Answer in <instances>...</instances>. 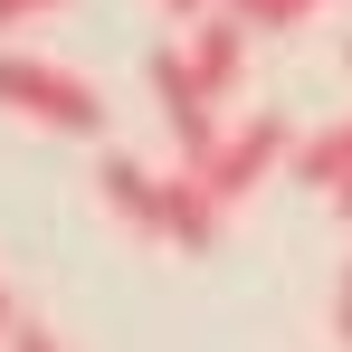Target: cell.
Returning a JSON list of instances; mask_svg holds the SVG:
<instances>
[{
  "mask_svg": "<svg viewBox=\"0 0 352 352\" xmlns=\"http://www.w3.org/2000/svg\"><path fill=\"white\" fill-rule=\"evenodd\" d=\"M0 105L38 133H105V96L58 58H29V48H0Z\"/></svg>",
  "mask_w": 352,
  "mask_h": 352,
  "instance_id": "obj_1",
  "label": "cell"
},
{
  "mask_svg": "<svg viewBox=\"0 0 352 352\" xmlns=\"http://www.w3.org/2000/svg\"><path fill=\"white\" fill-rule=\"evenodd\" d=\"M295 143H305V133H286V115H238L229 143L200 162V181L238 210V200H257V190H267V172H286V162H295Z\"/></svg>",
  "mask_w": 352,
  "mask_h": 352,
  "instance_id": "obj_2",
  "label": "cell"
},
{
  "mask_svg": "<svg viewBox=\"0 0 352 352\" xmlns=\"http://www.w3.org/2000/svg\"><path fill=\"white\" fill-rule=\"evenodd\" d=\"M153 96H162V124H172V153L200 172V162L229 143V124H219V105L200 96V76H190V58H181V38H172V48H153Z\"/></svg>",
  "mask_w": 352,
  "mask_h": 352,
  "instance_id": "obj_3",
  "label": "cell"
},
{
  "mask_svg": "<svg viewBox=\"0 0 352 352\" xmlns=\"http://www.w3.org/2000/svg\"><path fill=\"white\" fill-rule=\"evenodd\" d=\"M248 38H257V29H248L238 10H210V19L181 29V58H190V76H200L210 105H229V96H238V76H248Z\"/></svg>",
  "mask_w": 352,
  "mask_h": 352,
  "instance_id": "obj_4",
  "label": "cell"
},
{
  "mask_svg": "<svg viewBox=\"0 0 352 352\" xmlns=\"http://www.w3.org/2000/svg\"><path fill=\"white\" fill-rule=\"evenodd\" d=\"M219 229H229V200L190 172V162H181V172H162V238H172L181 257H210V248H219Z\"/></svg>",
  "mask_w": 352,
  "mask_h": 352,
  "instance_id": "obj_5",
  "label": "cell"
},
{
  "mask_svg": "<svg viewBox=\"0 0 352 352\" xmlns=\"http://www.w3.org/2000/svg\"><path fill=\"white\" fill-rule=\"evenodd\" d=\"M105 210H115L124 229H143V238H162V172H143V162H133V153H115V162H105Z\"/></svg>",
  "mask_w": 352,
  "mask_h": 352,
  "instance_id": "obj_6",
  "label": "cell"
},
{
  "mask_svg": "<svg viewBox=\"0 0 352 352\" xmlns=\"http://www.w3.org/2000/svg\"><path fill=\"white\" fill-rule=\"evenodd\" d=\"M286 172L305 181V190H324V200H333V190L352 181V115H343V124H324V133H305Z\"/></svg>",
  "mask_w": 352,
  "mask_h": 352,
  "instance_id": "obj_7",
  "label": "cell"
},
{
  "mask_svg": "<svg viewBox=\"0 0 352 352\" xmlns=\"http://www.w3.org/2000/svg\"><path fill=\"white\" fill-rule=\"evenodd\" d=\"M219 10H238L248 29H267V38H276V29H305V19H314L324 0H219Z\"/></svg>",
  "mask_w": 352,
  "mask_h": 352,
  "instance_id": "obj_8",
  "label": "cell"
},
{
  "mask_svg": "<svg viewBox=\"0 0 352 352\" xmlns=\"http://www.w3.org/2000/svg\"><path fill=\"white\" fill-rule=\"evenodd\" d=\"M48 10H67V0H0V29H29V19H48Z\"/></svg>",
  "mask_w": 352,
  "mask_h": 352,
  "instance_id": "obj_9",
  "label": "cell"
},
{
  "mask_svg": "<svg viewBox=\"0 0 352 352\" xmlns=\"http://www.w3.org/2000/svg\"><path fill=\"white\" fill-rule=\"evenodd\" d=\"M210 10H219V0H162V19H181V29H190V19H210Z\"/></svg>",
  "mask_w": 352,
  "mask_h": 352,
  "instance_id": "obj_10",
  "label": "cell"
},
{
  "mask_svg": "<svg viewBox=\"0 0 352 352\" xmlns=\"http://www.w3.org/2000/svg\"><path fill=\"white\" fill-rule=\"evenodd\" d=\"M10 352H58V333H48V324H29V333H10Z\"/></svg>",
  "mask_w": 352,
  "mask_h": 352,
  "instance_id": "obj_11",
  "label": "cell"
},
{
  "mask_svg": "<svg viewBox=\"0 0 352 352\" xmlns=\"http://www.w3.org/2000/svg\"><path fill=\"white\" fill-rule=\"evenodd\" d=\"M333 324H343V343H352V286H343V314H333Z\"/></svg>",
  "mask_w": 352,
  "mask_h": 352,
  "instance_id": "obj_12",
  "label": "cell"
},
{
  "mask_svg": "<svg viewBox=\"0 0 352 352\" xmlns=\"http://www.w3.org/2000/svg\"><path fill=\"white\" fill-rule=\"evenodd\" d=\"M0 333H10V324H0Z\"/></svg>",
  "mask_w": 352,
  "mask_h": 352,
  "instance_id": "obj_13",
  "label": "cell"
},
{
  "mask_svg": "<svg viewBox=\"0 0 352 352\" xmlns=\"http://www.w3.org/2000/svg\"><path fill=\"white\" fill-rule=\"evenodd\" d=\"M343 286H352V276H343Z\"/></svg>",
  "mask_w": 352,
  "mask_h": 352,
  "instance_id": "obj_14",
  "label": "cell"
}]
</instances>
